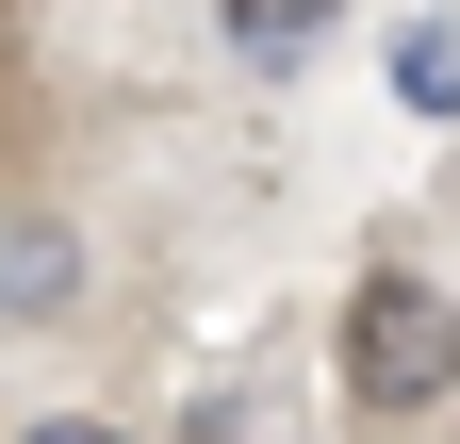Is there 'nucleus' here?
I'll return each mask as SVG.
<instances>
[{
    "label": "nucleus",
    "instance_id": "2",
    "mask_svg": "<svg viewBox=\"0 0 460 444\" xmlns=\"http://www.w3.org/2000/svg\"><path fill=\"white\" fill-rule=\"evenodd\" d=\"M66 297H83V231H66V214H0V313L49 329Z\"/></svg>",
    "mask_w": 460,
    "mask_h": 444
},
{
    "label": "nucleus",
    "instance_id": "1",
    "mask_svg": "<svg viewBox=\"0 0 460 444\" xmlns=\"http://www.w3.org/2000/svg\"><path fill=\"white\" fill-rule=\"evenodd\" d=\"M460 395V297L411 280V263H378L362 297H345V412L362 428H411Z\"/></svg>",
    "mask_w": 460,
    "mask_h": 444
},
{
    "label": "nucleus",
    "instance_id": "4",
    "mask_svg": "<svg viewBox=\"0 0 460 444\" xmlns=\"http://www.w3.org/2000/svg\"><path fill=\"white\" fill-rule=\"evenodd\" d=\"M394 99L460 132V33H444V17H411V33H394Z\"/></svg>",
    "mask_w": 460,
    "mask_h": 444
},
{
    "label": "nucleus",
    "instance_id": "3",
    "mask_svg": "<svg viewBox=\"0 0 460 444\" xmlns=\"http://www.w3.org/2000/svg\"><path fill=\"white\" fill-rule=\"evenodd\" d=\"M329 33H345V0H214V49H230V67H313Z\"/></svg>",
    "mask_w": 460,
    "mask_h": 444
},
{
    "label": "nucleus",
    "instance_id": "5",
    "mask_svg": "<svg viewBox=\"0 0 460 444\" xmlns=\"http://www.w3.org/2000/svg\"><path fill=\"white\" fill-rule=\"evenodd\" d=\"M17 444H132V428H115V412H33Z\"/></svg>",
    "mask_w": 460,
    "mask_h": 444
}]
</instances>
